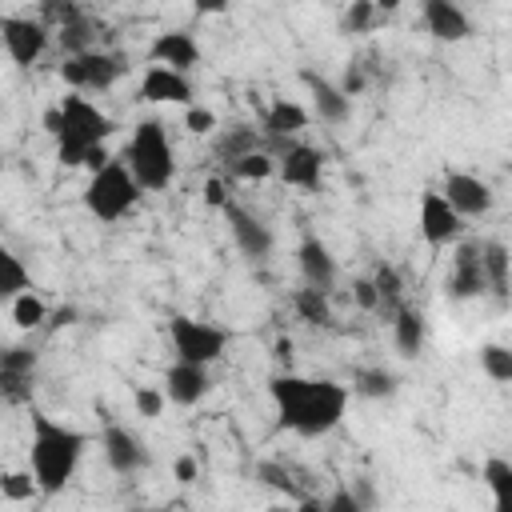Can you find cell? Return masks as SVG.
Segmentation results:
<instances>
[{
	"label": "cell",
	"mask_w": 512,
	"mask_h": 512,
	"mask_svg": "<svg viewBox=\"0 0 512 512\" xmlns=\"http://www.w3.org/2000/svg\"><path fill=\"white\" fill-rule=\"evenodd\" d=\"M268 388H272L280 424L300 436H320V432L336 428L348 408V388L336 380H308V376L280 372L268 380Z\"/></svg>",
	"instance_id": "1"
},
{
	"label": "cell",
	"mask_w": 512,
	"mask_h": 512,
	"mask_svg": "<svg viewBox=\"0 0 512 512\" xmlns=\"http://www.w3.org/2000/svg\"><path fill=\"white\" fill-rule=\"evenodd\" d=\"M84 444H88L84 432H76V428H68V424H56V420L44 416V412H32L28 460H32V476H36V484H40L44 496L60 492V488L72 480V472H76V464H80V456H84Z\"/></svg>",
	"instance_id": "2"
},
{
	"label": "cell",
	"mask_w": 512,
	"mask_h": 512,
	"mask_svg": "<svg viewBox=\"0 0 512 512\" xmlns=\"http://www.w3.org/2000/svg\"><path fill=\"white\" fill-rule=\"evenodd\" d=\"M60 108H64V132L56 136V156H60V164L76 168V164L88 160V152L104 148V136L112 132V120L96 104H88L84 96H68Z\"/></svg>",
	"instance_id": "3"
},
{
	"label": "cell",
	"mask_w": 512,
	"mask_h": 512,
	"mask_svg": "<svg viewBox=\"0 0 512 512\" xmlns=\"http://www.w3.org/2000/svg\"><path fill=\"white\" fill-rule=\"evenodd\" d=\"M128 172L136 176V184L144 192H160L172 184V172H176V160H172V144L164 136V128L156 120H140L132 140H128Z\"/></svg>",
	"instance_id": "4"
},
{
	"label": "cell",
	"mask_w": 512,
	"mask_h": 512,
	"mask_svg": "<svg viewBox=\"0 0 512 512\" xmlns=\"http://www.w3.org/2000/svg\"><path fill=\"white\" fill-rule=\"evenodd\" d=\"M140 184H136V176L128 172V164H108V168H100L92 180H88V192H84V204H88V212L96 216V220H120L136 200H140Z\"/></svg>",
	"instance_id": "5"
},
{
	"label": "cell",
	"mask_w": 512,
	"mask_h": 512,
	"mask_svg": "<svg viewBox=\"0 0 512 512\" xmlns=\"http://www.w3.org/2000/svg\"><path fill=\"white\" fill-rule=\"evenodd\" d=\"M168 336H172L176 356L184 364H200V368H208L224 352V344H228V332L224 328L204 324V320H192V316H172Z\"/></svg>",
	"instance_id": "6"
},
{
	"label": "cell",
	"mask_w": 512,
	"mask_h": 512,
	"mask_svg": "<svg viewBox=\"0 0 512 512\" xmlns=\"http://www.w3.org/2000/svg\"><path fill=\"white\" fill-rule=\"evenodd\" d=\"M120 72H124V60L112 52H84V56H68L60 64V76L72 88H112Z\"/></svg>",
	"instance_id": "7"
},
{
	"label": "cell",
	"mask_w": 512,
	"mask_h": 512,
	"mask_svg": "<svg viewBox=\"0 0 512 512\" xmlns=\"http://www.w3.org/2000/svg\"><path fill=\"white\" fill-rule=\"evenodd\" d=\"M0 36H4V48L16 64H32L40 60V52L48 48V28L40 20H24V16H4L0 20Z\"/></svg>",
	"instance_id": "8"
},
{
	"label": "cell",
	"mask_w": 512,
	"mask_h": 512,
	"mask_svg": "<svg viewBox=\"0 0 512 512\" xmlns=\"http://www.w3.org/2000/svg\"><path fill=\"white\" fill-rule=\"evenodd\" d=\"M420 236L432 248H440V244L460 236V212L444 200V192H424L420 196Z\"/></svg>",
	"instance_id": "9"
},
{
	"label": "cell",
	"mask_w": 512,
	"mask_h": 512,
	"mask_svg": "<svg viewBox=\"0 0 512 512\" xmlns=\"http://www.w3.org/2000/svg\"><path fill=\"white\" fill-rule=\"evenodd\" d=\"M488 284H484V256H480V244H460L456 256H452V276H448V296L452 300H472L480 296Z\"/></svg>",
	"instance_id": "10"
},
{
	"label": "cell",
	"mask_w": 512,
	"mask_h": 512,
	"mask_svg": "<svg viewBox=\"0 0 512 512\" xmlns=\"http://www.w3.org/2000/svg\"><path fill=\"white\" fill-rule=\"evenodd\" d=\"M140 96H144L148 104H192L188 80H184L180 72H172V68H160V64H152V68L144 72Z\"/></svg>",
	"instance_id": "11"
},
{
	"label": "cell",
	"mask_w": 512,
	"mask_h": 512,
	"mask_svg": "<svg viewBox=\"0 0 512 512\" xmlns=\"http://www.w3.org/2000/svg\"><path fill=\"white\" fill-rule=\"evenodd\" d=\"M444 200L460 212V216H484L492 208V192L484 180L476 176H464V172H452L448 184H444Z\"/></svg>",
	"instance_id": "12"
},
{
	"label": "cell",
	"mask_w": 512,
	"mask_h": 512,
	"mask_svg": "<svg viewBox=\"0 0 512 512\" xmlns=\"http://www.w3.org/2000/svg\"><path fill=\"white\" fill-rule=\"evenodd\" d=\"M224 216H228V228H232V236H236V244H240V252L244 256H268L272 252V232H268V224H260L252 212H244L240 204H228L224 208Z\"/></svg>",
	"instance_id": "13"
},
{
	"label": "cell",
	"mask_w": 512,
	"mask_h": 512,
	"mask_svg": "<svg viewBox=\"0 0 512 512\" xmlns=\"http://www.w3.org/2000/svg\"><path fill=\"white\" fill-rule=\"evenodd\" d=\"M104 456H108V464L116 468V472H140L144 464H148V452H144V444H140V436H132L128 428H120V424H108L104 428Z\"/></svg>",
	"instance_id": "14"
},
{
	"label": "cell",
	"mask_w": 512,
	"mask_h": 512,
	"mask_svg": "<svg viewBox=\"0 0 512 512\" xmlns=\"http://www.w3.org/2000/svg\"><path fill=\"white\" fill-rule=\"evenodd\" d=\"M320 168H324L320 152H316V148H304V144L284 148V156H280V176H284V184H296V188H304V192H320Z\"/></svg>",
	"instance_id": "15"
},
{
	"label": "cell",
	"mask_w": 512,
	"mask_h": 512,
	"mask_svg": "<svg viewBox=\"0 0 512 512\" xmlns=\"http://www.w3.org/2000/svg\"><path fill=\"white\" fill-rule=\"evenodd\" d=\"M32 368H36V352L32 348H4L0 352V388L8 400H24L28 396V380H32Z\"/></svg>",
	"instance_id": "16"
},
{
	"label": "cell",
	"mask_w": 512,
	"mask_h": 512,
	"mask_svg": "<svg viewBox=\"0 0 512 512\" xmlns=\"http://www.w3.org/2000/svg\"><path fill=\"white\" fill-rule=\"evenodd\" d=\"M152 60L160 68H172V72L184 76V68H192L200 60V48H196L192 32H164V36L152 40Z\"/></svg>",
	"instance_id": "17"
},
{
	"label": "cell",
	"mask_w": 512,
	"mask_h": 512,
	"mask_svg": "<svg viewBox=\"0 0 512 512\" xmlns=\"http://www.w3.org/2000/svg\"><path fill=\"white\" fill-rule=\"evenodd\" d=\"M208 388H212V384H208V372H204L200 364L176 360V364L168 368V376H164V392H168V400H176V404H196V400H204Z\"/></svg>",
	"instance_id": "18"
},
{
	"label": "cell",
	"mask_w": 512,
	"mask_h": 512,
	"mask_svg": "<svg viewBox=\"0 0 512 512\" xmlns=\"http://www.w3.org/2000/svg\"><path fill=\"white\" fill-rule=\"evenodd\" d=\"M424 24H428V32H432L436 40H448V44H456V40H464V36L472 32L468 16H464L452 0H428V4H424Z\"/></svg>",
	"instance_id": "19"
},
{
	"label": "cell",
	"mask_w": 512,
	"mask_h": 512,
	"mask_svg": "<svg viewBox=\"0 0 512 512\" xmlns=\"http://www.w3.org/2000/svg\"><path fill=\"white\" fill-rule=\"evenodd\" d=\"M296 256H300L304 284H308V288H316V292H328V288H332V280H336V260H332V252H328L320 240H304Z\"/></svg>",
	"instance_id": "20"
},
{
	"label": "cell",
	"mask_w": 512,
	"mask_h": 512,
	"mask_svg": "<svg viewBox=\"0 0 512 512\" xmlns=\"http://www.w3.org/2000/svg\"><path fill=\"white\" fill-rule=\"evenodd\" d=\"M252 152H260V132H256V128H248V124L224 128V136L212 144V156H216V160H228V168H232L236 160L252 156Z\"/></svg>",
	"instance_id": "21"
},
{
	"label": "cell",
	"mask_w": 512,
	"mask_h": 512,
	"mask_svg": "<svg viewBox=\"0 0 512 512\" xmlns=\"http://www.w3.org/2000/svg\"><path fill=\"white\" fill-rule=\"evenodd\" d=\"M304 124H308V112H304L300 104L284 100V96H276V100L268 104V112H264V132H268L272 140L292 136V132H300Z\"/></svg>",
	"instance_id": "22"
},
{
	"label": "cell",
	"mask_w": 512,
	"mask_h": 512,
	"mask_svg": "<svg viewBox=\"0 0 512 512\" xmlns=\"http://www.w3.org/2000/svg\"><path fill=\"white\" fill-rule=\"evenodd\" d=\"M480 256H484V284L492 288L496 300H508V264H512L508 248L488 240V244H480Z\"/></svg>",
	"instance_id": "23"
},
{
	"label": "cell",
	"mask_w": 512,
	"mask_h": 512,
	"mask_svg": "<svg viewBox=\"0 0 512 512\" xmlns=\"http://www.w3.org/2000/svg\"><path fill=\"white\" fill-rule=\"evenodd\" d=\"M308 88H312V104H316V116L328 120V124H340L348 116V96L340 88H332L328 80H316V76H304Z\"/></svg>",
	"instance_id": "24"
},
{
	"label": "cell",
	"mask_w": 512,
	"mask_h": 512,
	"mask_svg": "<svg viewBox=\"0 0 512 512\" xmlns=\"http://www.w3.org/2000/svg\"><path fill=\"white\" fill-rule=\"evenodd\" d=\"M392 332H396V348H400L404 356H416V352L424 348V320H420V312L400 308V312L392 316Z\"/></svg>",
	"instance_id": "25"
},
{
	"label": "cell",
	"mask_w": 512,
	"mask_h": 512,
	"mask_svg": "<svg viewBox=\"0 0 512 512\" xmlns=\"http://www.w3.org/2000/svg\"><path fill=\"white\" fill-rule=\"evenodd\" d=\"M484 480L492 488L496 512H512V464L508 460H488L484 464Z\"/></svg>",
	"instance_id": "26"
},
{
	"label": "cell",
	"mask_w": 512,
	"mask_h": 512,
	"mask_svg": "<svg viewBox=\"0 0 512 512\" xmlns=\"http://www.w3.org/2000/svg\"><path fill=\"white\" fill-rule=\"evenodd\" d=\"M292 304H296L300 320H308V324H328V320H332V308H328V292H316V288H300V292L292 296Z\"/></svg>",
	"instance_id": "27"
},
{
	"label": "cell",
	"mask_w": 512,
	"mask_h": 512,
	"mask_svg": "<svg viewBox=\"0 0 512 512\" xmlns=\"http://www.w3.org/2000/svg\"><path fill=\"white\" fill-rule=\"evenodd\" d=\"M352 392H356V396H372V400L392 396V392H396V376L384 372V368H364V372H356Z\"/></svg>",
	"instance_id": "28"
},
{
	"label": "cell",
	"mask_w": 512,
	"mask_h": 512,
	"mask_svg": "<svg viewBox=\"0 0 512 512\" xmlns=\"http://www.w3.org/2000/svg\"><path fill=\"white\" fill-rule=\"evenodd\" d=\"M480 368H484V376H492L496 384H508V380H512V348H504V344H484V348H480Z\"/></svg>",
	"instance_id": "29"
},
{
	"label": "cell",
	"mask_w": 512,
	"mask_h": 512,
	"mask_svg": "<svg viewBox=\"0 0 512 512\" xmlns=\"http://www.w3.org/2000/svg\"><path fill=\"white\" fill-rule=\"evenodd\" d=\"M24 288H28V272H24V264H20L12 252H0V296L16 300V296H24Z\"/></svg>",
	"instance_id": "30"
},
{
	"label": "cell",
	"mask_w": 512,
	"mask_h": 512,
	"mask_svg": "<svg viewBox=\"0 0 512 512\" xmlns=\"http://www.w3.org/2000/svg\"><path fill=\"white\" fill-rule=\"evenodd\" d=\"M372 284H376V292H380V308H392V312H400V276H396V268L392 264H380L376 268V276H372Z\"/></svg>",
	"instance_id": "31"
},
{
	"label": "cell",
	"mask_w": 512,
	"mask_h": 512,
	"mask_svg": "<svg viewBox=\"0 0 512 512\" xmlns=\"http://www.w3.org/2000/svg\"><path fill=\"white\" fill-rule=\"evenodd\" d=\"M12 320H16L20 328H40V324H44V304H40L32 292H24V296L12 300Z\"/></svg>",
	"instance_id": "32"
},
{
	"label": "cell",
	"mask_w": 512,
	"mask_h": 512,
	"mask_svg": "<svg viewBox=\"0 0 512 512\" xmlns=\"http://www.w3.org/2000/svg\"><path fill=\"white\" fill-rule=\"evenodd\" d=\"M256 476L268 484V488H276V492H288V496H300V488H296V480L288 476V468H280V464H272V460H264V464H256ZM304 500V496H300Z\"/></svg>",
	"instance_id": "33"
},
{
	"label": "cell",
	"mask_w": 512,
	"mask_h": 512,
	"mask_svg": "<svg viewBox=\"0 0 512 512\" xmlns=\"http://www.w3.org/2000/svg\"><path fill=\"white\" fill-rule=\"evenodd\" d=\"M0 492H4L8 500H28L32 492H40V484H36L32 472H4V476H0Z\"/></svg>",
	"instance_id": "34"
},
{
	"label": "cell",
	"mask_w": 512,
	"mask_h": 512,
	"mask_svg": "<svg viewBox=\"0 0 512 512\" xmlns=\"http://www.w3.org/2000/svg\"><path fill=\"white\" fill-rule=\"evenodd\" d=\"M60 44H64V52L68 56H84V52H96L92 48V28L80 20V24H72V28H60Z\"/></svg>",
	"instance_id": "35"
},
{
	"label": "cell",
	"mask_w": 512,
	"mask_h": 512,
	"mask_svg": "<svg viewBox=\"0 0 512 512\" xmlns=\"http://www.w3.org/2000/svg\"><path fill=\"white\" fill-rule=\"evenodd\" d=\"M372 20H376V8H372L368 0H356V4L344 12L340 28H344V32H368V28H372Z\"/></svg>",
	"instance_id": "36"
},
{
	"label": "cell",
	"mask_w": 512,
	"mask_h": 512,
	"mask_svg": "<svg viewBox=\"0 0 512 512\" xmlns=\"http://www.w3.org/2000/svg\"><path fill=\"white\" fill-rule=\"evenodd\" d=\"M268 172H272V160L264 152H252V156H244V160L232 164V176H240V180H264Z\"/></svg>",
	"instance_id": "37"
},
{
	"label": "cell",
	"mask_w": 512,
	"mask_h": 512,
	"mask_svg": "<svg viewBox=\"0 0 512 512\" xmlns=\"http://www.w3.org/2000/svg\"><path fill=\"white\" fill-rule=\"evenodd\" d=\"M324 504H328V512H364V500L352 488H336Z\"/></svg>",
	"instance_id": "38"
},
{
	"label": "cell",
	"mask_w": 512,
	"mask_h": 512,
	"mask_svg": "<svg viewBox=\"0 0 512 512\" xmlns=\"http://www.w3.org/2000/svg\"><path fill=\"white\" fill-rule=\"evenodd\" d=\"M184 124H188V132H196V136H204V132H212V128H216V116H212L208 108H188V116H184Z\"/></svg>",
	"instance_id": "39"
},
{
	"label": "cell",
	"mask_w": 512,
	"mask_h": 512,
	"mask_svg": "<svg viewBox=\"0 0 512 512\" xmlns=\"http://www.w3.org/2000/svg\"><path fill=\"white\" fill-rule=\"evenodd\" d=\"M136 408H140V416H160L164 396L156 388H136Z\"/></svg>",
	"instance_id": "40"
},
{
	"label": "cell",
	"mask_w": 512,
	"mask_h": 512,
	"mask_svg": "<svg viewBox=\"0 0 512 512\" xmlns=\"http://www.w3.org/2000/svg\"><path fill=\"white\" fill-rule=\"evenodd\" d=\"M204 200L212 204V208H228L232 200H228V184L220 180V176H212L208 184H204Z\"/></svg>",
	"instance_id": "41"
},
{
	"label": "cell",
	"mask_w": 512,
	"mask_h": 512,
	"mask_svg": "<svg viewBox=\"0 0 512 512\" xmlns=\"http://www.w3.org/2000/svg\"><path fill=\"white\" fill-rule=\"evenodd\" d=\"M352 288H356V300H360L364 308H380V292H376V284H372V280H356Z\"/></svg>",
	"instance_id": "42"
},
{
	"label": "cell",
	"mask_w": 512,
	"mask_h": 512,
	"mask_svg": "<svg viewBox=\"0 0 512 512\" xmlns=\"http://www.w3.org/2000/svg\"><path fill=\"white\" fill-rule=\"evenodd\" d=\"M172 472H176V480H180V484H192L200 468H196V460H192V456H180V460L172 464Z\"/></svg>",
	"instance_id": "43"
},
{
	"label": "cell",
	"mask_w": 512,
	"mask_h": 512,
	"mask_svg": "<svg viewBox=\"0 0 512 512\" xmlns=\"http://www.w3.org/2000/svg\"><path fill=\"white\" fill-rule=\"evenodd\" d=\"M360 88H364V76H360L356 68H348V72H344V84H340V92H344V96H356Z\"/></svg>",
	"instance_id": "44"
},
{
	"label": "cell",
	"mask_w": 512,
	"mask_h": 512,
	"mask_svg": "<svg viewBox=\"0 0 512 512\" xmlns=\"http://www.w3.org/2000/svg\"><path fill=\"white\" fill-rule=\"evenodd\" d=\"M44 128H48L52 136H60V132H64V108H48V112H44Z\"/></svg>",
	"instance_id": "45"
},
{
	"label": "cell",
	"mask_w": 512,
	"mask_h": 512,
	"mask_svg": "<svg viewBox=\"0 0 512 512\" xmlns=\"http://www.w3.org/2000/svg\"><path fill=\"white\" fill-rule=\"evenodd\" d=\"M296 512H328V504H324V500H312V496H304Z\"/></svg>",
	"instance_id": "46"
},
{
	"label": "cell",
	"mask_w": 512,
	"mask_h": 512,
	"mask_svg": "<svg viewBox=\"0 0 512 512\" xmlns=\"http://www.w3.org/2000/svg\"><path fill=\"white\" fill-rule=\"evenodd\" d=\"M276 360H280V364L292 360V340H276Z\"/></svg>",
	"instance_id": "47"
},
{
	"label": "cell",
	"mask_w": 512,
	"mask_h": 512,
	"mask_svg": "<svg viewBox=\"0 0 512 512\" xmlns=\"http://www.w3.org/2000/svg\"><path fill=\"white\" fill-rule=\"evenodd\" d=\"M72 316H76L72 308H60V312H56V324H72Z\"/></svg>",
	"instance_id": "48"
},
{
	"label": "cell",
	"mask_w": 512,
	"mask_h": 512,
	"mask_svg": "<svg viewBox=\"0 0 512 512\" xmlns=\"http://www.w3.org/2000/svg\"><path fill=\"white\" fill-rule=\"evenodd\" d=\"M268 512H296V508H280V504H276V508H268Z\"/></svg>",
	"instance_id": "49"
}]
</instances>
